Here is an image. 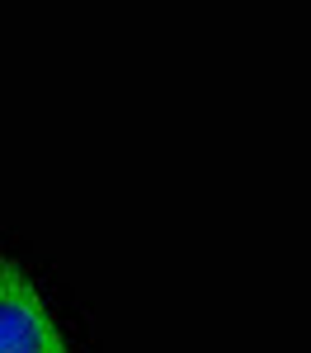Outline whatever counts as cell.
I'll return each instance as SVG.
<instances>
[{"label": "cell", "mask_w": 311, "mask_h": 353, "mask_svg": "<svg viewBox=\"0 0 311 353\" xmlns=\"http://www.w3.org/2000/svg\"><path fill=\"white\" fill-rule=\"evenodd\" d=\"M0 353H71L38 283L14 254H0Z\"/></svg>", "instance_id": "cell-1"}]
</instances>
